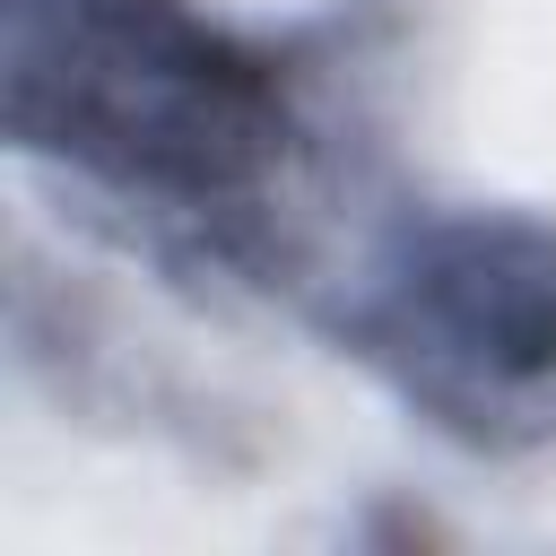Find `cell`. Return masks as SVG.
<instances>
[{
	"label": "cell",
	"mask_w": 556,
	"mask_h": 556,
	"mask_svg": "<svg viewBox=\"0 0 556 556\" xmlns=\"http://www.w3.org/2000/svg\"><path fill=\"white\" fill-rule=\"evenodd\" d=\"M9 130L26 156L139 208L208 261L278 235L304 148L287 70L191 0H9Z\"/></svg>",
	"instance_id": "1"
},
{
	"label": "cell",
	"mask_w": 556,
	"mask_h": 556,
	"mask_svg": "<svg viewBox=\"0 0 556 556\" xmlns=\"http://www.w3.org/2000/svg\"><path fill=\"white\" fill-rule=\"evenodd\" d=\"M348 339L469 443L556 434V235L521 217H426L382 252Z\"/></svg>",
	"instance_id": "2"
}]
</instances>
